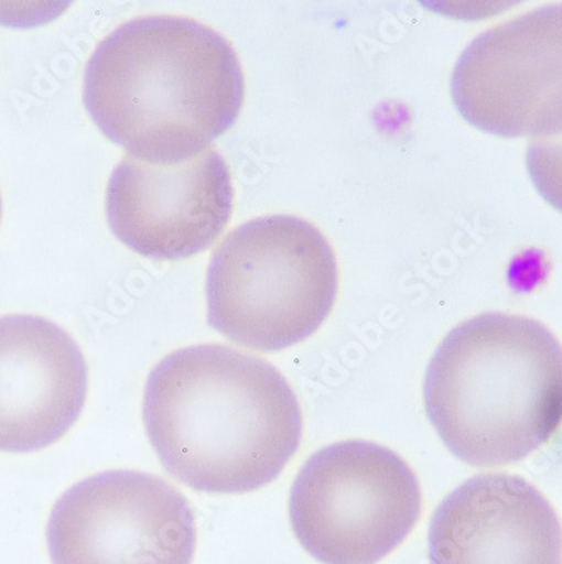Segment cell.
<instances>
[{
    "label": "cell",
    "mask_w": 562,
    "mask_h": 564,
    "mask_svg": "<svg viewBox=\"0 0 562 564\" xmlns=\"http://www.w3.org/2000/svg\"><path fill=\"white\" fill-rule=\"evenodd\" d=\"M561 30L552 4L475 37L451 78L463 119L500 138L561 132Z\"/></svg>",
    "instance_id": "7"
},
{
    "label": "cell",
    "mask_w": 562,
    "mask_h": 564,
    "mask_svg": "<svg viewBox=\"0 0 562 564\" xmlns=\"http://www.w3.org/2000/svg\"><path fill=\"white\" fill-rule=\"evenodd\" d=\"M431 564H561L554 507L526 478H469L434 510Z\"/></svg>",
    "instance_id": "10"
},
{
    "label": "cell",
    "mask_w": 562,
    "mask_h": 564,
    "mask_svg": "<svg viewBox=\"0 0 562 564\" xmlns=\"http://www.w3.org/2000/svg\"><path fill=\"white\" fill-rule=\"evenodd\" d=\"M422 492L404 458L377 443H335L298 474L289 519L301 546L323 564H377L418 524Z\"/></svg>",
    "instance_id": "5"
},
{
    "label": "cell",
    "mask_w": 562,
    "mask_h": 564,
    "mask_svg": "<svg viewBox=\"0 0 562 564\" xmlns=\"http://www.w3.org/2000/svg\"><path fill=\"white\" fill-rule=\"evenodd\" d=\"M142 420L164 470L205 494L272 484L303 438L300 401L285 377L227 345L166 355L145 382Z\"/></svg>",
    "instance_id": "1"
},
{
    "label": "cell",
    "mask_w": 562,
    "mask_h": 564,
    "mask_svg": "<svg viewBox=\"0 0 562 564\" xmlns=\"http://www.w3.org/2000/svg\"><path fill=\"white\" fill-rule=\"evenodd\" d=\"M87 394V360L68 332L43 316H0V452L55 445Z\"/></svg>",
    "instance_id": "9"
},
{
    "label": "cell",
    "mask_w": 562,
    "mask_h": 564,
    "mask_svg": "<svg viewBox=\"0 0 562 564\" xmlns=\"http://www.w3.org/2000/svg\"><path fill=\"white\" fill-rule=\"evenodd\" d=\"M0 218H2V198H0Z\"/></svg>",
    "instance_id": "11"
},
{
    "label": "cell",
    "mask_w": 562,
    "mask_h": 564,
    "mask_svg": "<svg viewBox=\"0 0 562 564\" xmlns=\"http://www.w3.org/2000/svg\"><path fill=\"white\" fill-rule=\"evenodd\" d=\"M338 293V264L323 234L291 215L253 218L228 234L206 274L208 325L272 354L307 340Z\"/></svg>",
    "instance_id": "4"
},
{
    "label": "cell",
    "mask_w": 562,
    "mask_h": 564,
    "mask_svg": "<svg viewBox=\"0 0 562 564\" xmlns=\"http://www.w3.org/2000/svg\"><path fill=\"white\" fill-rule=\"evenodd\" d=\"M231 210L230 170L212 148L167 166L126 158L110 174L105 198L114 236L152 261L198 256L224 232Z\"/></svg>",
    "instance_id": "8"
},
{
    "label": "cell",
    "mask_w": 562,
    "mask_h": 564,
    "mask_svg": "<svg viewBox=\"0 0 562 564\" xmlns=\"http://www.w3.org/2000/svg\"><path fill=\"white\" fill-rule=\"evenodd\" d=\"M53 564H192V503L155 475L110 470L66 490L51 510Z\"/></svg>",
    "instance_id": "6"
},
{
    "label": "cell",
    "mask_w": 562,
    "mask_h": 564,
    "mask_svg": "<svg viewBox=\"0 0 562 564\" xmlns=\"http://www.w3.org/2000/svg\"><path fill=\"white\" fill-rule=\"evenodd\" d=\"M246 82L234 46L181 15L119 25L88 59L84 104L105 138L151 164L198 156L237 122Z\"/></svg>",
    "instance_id": "2"
},
{
    "label": "cell",
    "mask_w": 562,
    "mask_h": 564,
    "mask_svg": "<svg viewBox=\"0 0 562 564\" xmlns=\"http://www.w3.org/2000/svg\"><path fill=\"white\" fill-rule=\"evenodd\" d=\"M424 405L456 458L478 468L516 464L548 443L561 423V345L527 316L466 319L431 358Z\"/></svg>",
    "instance_id": "3"
}]
</instances>
